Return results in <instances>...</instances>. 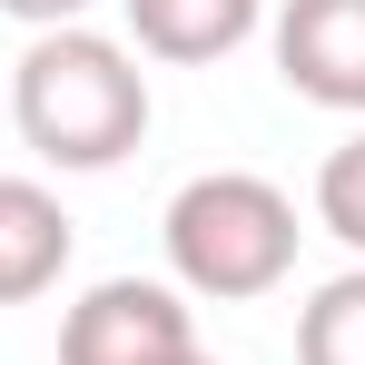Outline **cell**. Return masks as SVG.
Masks as SVG:
<instances>
[{
  "instance_id": "obj_2",
  "label": "cell",
  "mask_w": 365,
  "mask_h": 365,
  "mask_svg": "<svg viewBox=\"0 0 365 365\" xmlns=\"http://www.w3.org/2000/svg\"><path fill=\"white\" fill-rule=\"evenodd\" d=\"M297 197L257 168H207L168 197L158 217V247H168V287L207 306H247V297H277L297 277Z\"/></svg>"
},
{
  "instance_id": "obj_8",
  "label": "cell",
  "mask_w": 365,
  "mask_h": 365,
  "mask_svg": "<svg viewBox=\"0 0 365 365\" xmlns=\"http://www.w3.org/2000/svg\"><path fill=\"white\" fill-rule=\"evenodd\" d=\"M316 227H326L336 247H356V267H365V128L336 138L326 168H316Z\"/></svg>"
},
{
  "instance_id": "obj_4",
  "label": "cell",
  "mask_w": 365,
  "mask_h": 365,
  "mask_svg": "<svg viewBox=\"0 0 365 365\" xmlns=\"http://www.w3.org/2000/svg\"><path fill=\"white\" fill-rule=\"evenodd\" d=\"M277 40V79L336 109V119H365V0H287L267 20Z\"/></svg>"
},
{
  "instance_id": "obj_10",
  "label": "cell",
  "mask_w": 365,
  "mask_h": 365,
  "mask_svg": "<svg viewBox=\"0 0 365 365\" xmlns=\"http://www.w3.org/2000/svg\"><path fill=\"white\" fill-rule=\"evenodd\" d=\"M178 365H217V356H207V346H197V356H178Z\"/></svg>"
},
{
  "instance_id": "obj_1",
  "label": "cell",
  "mask_w": 365,
  "mask_h": 365,
  "mask_svg": "<svg viewBox=\"0 0 365 365\" xmlns=\"http://www.w3.org/2000/svg\"><path fill=\"white\" fill-rule=\"evenodd\" d=\"M10 119H20L30 158H50L69 178H99L148 138V69H138L128 40L89 30V20L40 30L20 50V69H10Z\"/></svg>"
},
{
  "instance_id": "obj_6",
  "label": "cell",
  "mask_w": 365,
  "mask_h": 365,
  "mask_svg": "<svg viewBox=\"0 0 365 365\" xmlns=\"http://www.w3.org/2000/svg\"><path fill=\"white\" fill-rule=\"evenodd\" d=\"M69 247H79V227H69V207L50 187L40 178H0V306L50 297L69 277Z\"/></svg>"
},
{
  "instance_id": "obj_7",
  "label": "cell",
  "mask_w": 365,
  "mask_h": 365,
  "mask_svg": "<svg viewBox=\"0 0 365 365\" xmlns=\"http://www.w3.org/2000/svg\"><path fill=\"white\" fill-rule=\"evenodd\" d=\"M297 365H365V267L326 277L297 306Z\"/></svg>"
},
{
  "instance_id": "obj_3",
  "label": "cell",
  "mask_w": 365,
  "mask_h": 365,
  "mask_svg": "<svg viewBox=\"0 0 365 365\" xmlns=\"http://www.w3.org/2000/svg\"><path fill=\"white\" fill-rule=\"evenodd\" d=\"M197 356V316L168 277H99L60 316V365H178Z\"/></svg>"
},
{
  "instance_id": "obj_9",
  "label": "cell",
  "mask_w": 365,
  "mask_h": 365,
  "mask_svg": "<svg viewBox=\"0 0 365 365\" xmlns=\"http://www.w3.org/2000/svg\"><path fill=\"white\" fill-rule=\"evenodd\" d=\"M0 10H10V20H20V30L40 40V30H79V20H89L99 0H0Z\"/></svg>"
},
{
  "instance_id": "obj_5",
  "label": "cell",
  "mask_w": 365,
  "mask_h": 365,
  "mask_svg": "<svg viewBox=\"0 0 365 365\" xmlns=\"http://www.w3.org/2000/svg\"><path fill=\"white\" fill-rule=\"evenodd\" d=\"M128 10V50L138 60H168V69H207L257 40L267 0H119Z\"/></svg>"
}]
</instances>
